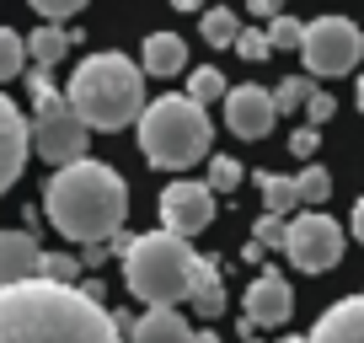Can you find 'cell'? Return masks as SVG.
Instances as JSON below:
<instances>
[{
    "instance_id": "cell-5",
    "label": "cell",
    "mask_w": 364,
    "mask_h": 343,
    "mask_svg": "<svg viewBox=\"0 0 364 343\" xmlns=\"http://www.w3.org/2000/svg\"><path fill=\"white\" fill-rule=\"evenodd\" d=\"M209 113L193 102L188 92H171V97H156V102L145 107V118H139V150H145L150 167L161 172H182L193 167V161L209 156Z\"/></svg>"
},
{
    "instance_id": "cell-18",
    "label": "cell",
    "mask_w": 364,
    "mask_h": 343,
    "mask_svg": "<svg viewBox=\"0 0 364 343\" xmlns=\"http://www.w3.org/2000/svg\"><path fill=\"white\" fill-rule=\"evenodd\" d=\"M70 43H75V38H70L65 27H48V22H43L33 38H27V54H33V65H38V70H54L59 59L70 54Z\"/></svg>"
},
{
    "instance_id": "cell-16",
    "label": "cell",
    "mask_w": 364,
    "mask_h": 343,
    "mask_svg": "<svg viewBox=\"0 0 364 343\" xmlns=\"http://www.w3.org/2000/svg\"><path fill=\"white\" fill-rule=\"evenodd\" d=\"M182 65H188V43L177 33H150L145 38V59H139L145 75H177Z\"/></svg>"
},
{
    "instance_id": "cell-7",
    "label": "cell",
    "mask_w": 364,
    "mask_h": 343,
    "mask_svg": "<svg viewBox=\"0 0 364 343\" xmlns=\"http://www.w3.org/2000/svg\"><path fill=\"white\" fill-rule=\"evenodd\" d=\"M306 70L311 75H348L364 54V33L348 22V16H316L306 22Z\"/></svg>"
},
{
    "instance_id": "cell-8",
    "label": "cell",
    "mask_w": 364,
    "mask_h": 343,
    "mask_svg": "<svg viewBox=\"0 0 364 343\" xmlns=\"http://www.w3.org/2000/svg\"><path fill=\"white\" fill-rule=\"evenodd\" d=\"M284 258L300 268V274H327V268L343 263V231L332 215H295L284 236Z\"/></svg>"
},
{
    "instance_id": "cell-33",
    "label": "cell",
    "mask_w": 364,
    "mask_h": 343,
    "mask_svg": "<svg viewBox=\"0 0 364 343\" xmlns=\"http://www.w3.org/2000/svg\"><path fill=\"white\" fill-rule=\"evenodd\" d=\"M332 113H338V102H332V97L327 92H316V97H311V107H306V118H311V129H316V124H327V118Z\"/></svg>"
},
{
    "instance_id": "cell-24",
    "label": "cell",
    "mask_w": 364,
    "mask_h": 343,
    "mask_svg": "<svg viewBox=\"0 0 364 343\" xmlns=\"http://www.w3.org/2000/svg\"><path fill=\"white\" fill-rule=\"evenodd\" d=\"M295 188H300V204H327V194H332V177L321 167H306V172H295Z\"/></svg>"
},
{
    "instance_id": "cell-28",
    "label": "cell",
    "mask_w": 364,
    "mask_h": 343,
    "mask_svg": "<svg viewBox=\"0 0 364 343\" xmlns=\"http://www.w3.org/2000/svg\"><path fill=\"white\" fill-rule=\"evenodd\" d=\"M236 54L247 59V65H262V59L273 54V43H268V33H257V27H247V33L236 38Z\"/></svg>"
},
{
    "instance_id": "cell-39",
    "label": "cell",
    "mask_w": 364,
    "mask_h": 343,
    "mask_svg": "<svg viewBox=\"0 0 364 343\" xmlns=\"http://www.w3.org/2000/svg\"><path fill=\"white\" fill-rule=\"evenodd\" d=\"M279 343H311V338H300V332H295V338H279Z\"/></svg>"
},
{
    "instance_id": "cell-31",
    "label": "cell",
    "mask_w": 364,
    "mask_h": 343,
    "mask_svg": "<svg viewBox=\"0 0 364 343\" xmlns=\"http://www.w3.org/2000/svg\"><path fill=\"white\" fill-rule=\"evenodd\" d=\"M316 150H321V129H295V134H289V156L311 161Z\"/></svg>"
},
{
    "instance_id": "cell-21",
    "label": "cell",
    "mask_w": 364,
    "mask_h": 343,
    "mask_svg": "<svg viewBox=\"0 0 364 343\" xmlns=\"http://www.w3.org/2000/svg\"><path fill=\"white\" fill-rule=\"evenodd\" d=\"M188 97H193L198 107H209V102H220V97H230V80L220 75L215 65H204V70H193V75H188Z\"/></svg>"
},
{
    "instance_id": "cell-6",
    "label": "cell",
    "mask_w": 364,
    "mask_h": 343,
    "mask_svg": "<svg viewBox=\"0 0 364 343\" xmlns=\"http://www.w3.org/2000/svg\"><path fill=\"white\" fill-rule=\"evenodd\" d=\"M86 139H91V129L80 124V113L65 102V92L33 107V150L43 161H54L59 172L75 167V161H86Z\"/></svg>"
},
{
    "instance_id": "cell-19",
    "label": "cell",
    "mask_w": 364,
    "mask_h": 343,
    "mask_svg": "<svg viewBox=\"0 0 364 343\" xmlns=\"http://www.w3.org/2000/svg\"><path fill=\"white\" fill-rule=\"evenodd\" d=\"M193 311H198V317H209V322L225 311V274H220L209 258H204V268H198V285H193Z\"/></svg>"
},
{
    "instance_id": "cell-30",
    "label": "cell",
    "mask_w": 364,
    "mask_h": 343,
    "mask_svg": "<svg viewBox=\"0 0 364 343\" xmlns=\"http://www.w3.org/2000/svg\"><path fill=\"white\" fill-rule=\"evenodd\" d=\"M33 6H38V16H43L48 27H59L65 16H75V11H80V0H33Z\"/></svg>"
},
{
    "instance_id": "cell-22",
    "label": "cell",
    "mask_w": 364,
    "mask_h": 343,
    "mask_svg": "<svg viewBox=\"0 0 364 343\" xmlns=\"http://www.w3.org/2000/svg\"><path fill=\"white\" fill-rule=\"evenodd\" d=\"M311 97H316V86H311V75H289L273 86V107L279 113H295V107H311Z\"/></svg>"
},
{
    "instance_id": "cell-13",
    "label": "cell",
    "mask_w": 364,
    "mask_h": 343,
    "mask_svg": "<svg viewBox=\"0 0 364 343\" xmlns=\"http://www.w3.org/2000/svg\"><path fill=\"white\" fill-rule=\"evenodd\" d=\"M273 118H279L273 92H262V86H230V97H225V124H230V134L262 139V134L273 129Z\"/></svg>"
},
{
    "instance_id": "cell-37",
    "label": "cell",
    "mask_w": 364,
    "mask_h": 343,
    "mask_svg": "<svg viewBox=\"0 0 364 343\" xmlns=\"http://www.w3.org/2000/svg\"><path fill=\"white\" fill-rule=\"evenodd\" d=\"M193 343H220V338H215V332L204 327V332H193Z\"/></svg>"
},
{
    "instance_id": "cell-32",
    "label": "cell",
    "mask_w": 364,
    "mask_h": 343,
    "mask_svg": "<svg viewBox=\"0 0 364 343\" xmlns=\"http://www.w3.org/2000/svg\"><path fill=\"white\" fill-rule=\"evenodd\" d=\"M27 92H33V107H38V102H48V97H59V86L48 80V70L33 65V75H27Z\"/></svg>"
},
{
    "instance_id": "cell-1",
    "label": "cell",
    "mask_w": 364,
    "mask_h": 343,
    "mask_svg": "<svg viewBox=\"0 0 364 343\" xmlns=\"http://www.w3.org/2000/svg\"><path fill=\"white\" fill-rule=\"evenodd\" d=\"M0 343H124V327L80 285L33 279L0 290Z\"/></svg>"
},
{
    "instance_id": "cell-2",
    "label": "cell",
    "mask_w": 364,
    "mask_h": 343,
    "mask_svg": "<svg viewBox=\"0 0 364 343\" xmlns=\"http://www.w3.org/2000/svg\"><path fill=\"white\" fill-rule=\"evenodd\" d=\"M43 215L59 236L80 241V247H113L124 236V220H129V188L107 161L86 156L75 167L54 172L43 188Z\"/></svg>"
},
{
    "instance_id": "cell-35",
    "label": "cell",
    "mask_w": 364,
    "mask_h": 343,
    "mask_svg": "<svg viewBox=\"0 0 364 343\" xmlns=\"http://www.w3.org/2000/svg\"><path fill=\"white\" fill-rule=\"evenodd\" d=\"M241 258H247V263H268V252H262L257 241H247V247H241Z\"/></svg>"
},
{
    "instance_id": "cell-14",
    "label": "cell",
    "mask_w": 364,
    "mask_h": 343,
    "mask_svg": "<svg viewBox=\"0 0 364 343\" xmlns=\"http://www.w3.org/2000/svg\"><path fill=\"white\" fill-rule=\"evenodd\" d=\"M306 338L311 343H364V290L348 295V300H338V306H327Z\"/></svg>"
},
{
    "instance_id": "cell-25",
    "label": "cell",
    "mask_w": 364,
    "mask_h": 343,
    "mask_svg": "<svg viewBox=\"0 0 364 343\" xmlns=\"http://www.w3.org/2000/svg\"><path fill=\"white\" fill-rule=\"evenodd\" d=\"M241 172L247 167H241L236 156H209V177L204 183L215 188V194H230V188H241Z\"/></svg>"
},
{
    "instance_id": "cell-36",
    "label": "cell",
    "mask_w": 364,
    "mask_h": 343,
    "mask_svg": "<svg viewBox=\"0 0 364 343\" xmlns=\"http://www.w3.org/2000/svg\"><path fill=\"white\" fill-rule=\"evenodd\" d=\"M353 236L364 241V199H359V204H353Z\"/></svg>"
},
{
    "instance_id": "cell-17",
    "label": "cell",
    "mask_w": 364,
    "mask_h": 343,
    "mask_svg": "<svg viewBox=\"0 0 364 343\" xmlns=\"http://www.w3.org/2000/svg\"><path fill=\"white\" fill-rule=\"evenodd\" d=\"M257 188H262V215H279V220H284L289 209L300 204L295 177H284V172H262V177H257Z\"/></svg>"
},
{
    "instance_id": "cell-11",
    "label": "cell",
    "mask_w": 364,
    "mask_h": 343,
    "mask_svg": "<svg viewBox=\"0 0 364 343\" xmlns=\"http://www.w3.org/2000/svg\"><path fill=\"white\" fill-rule=\"evenodd\" d=\"M43 263H48V252L38 247L33 231H0V290L43 279Z\"/></svg>"
},
{
    "instance_id": "cell-15",
    "label": "cell",
    "mask_w": 364,
    "mask_h": 343,
    "mask_svg": "<svg viewBox=\"0 0 364 343\" xmlns=\"http://www.w3.org/2000/svg\"><path fill=\"white\" fill-rule=\"evenodd\" d=\"M193 332L198 327H188L182 311L156 306V311H145V317L134 322V338H129V343H193Z\"/></svg>"
},
{
    "instance_id": "cell-38",
    "label": "cell",
    "mask_w": 364,
    "mask_h": 343,
    "mask_svg": "<svg viewBox=\"0 0 364 343\" xmlns=\"http://www.w3.org/2000/svg\"><path fill=\"white\" fill-rule=\"evenodd\" d=\"M353 97H359V113H364V75H359V86H353Z\"/></svg>"
},
{
    "instance_id": "cell-40",
    "label": "cell",
    "mask_w": 364,
    "mask_h": 343,
    "mask_svg": "<svg viewBox=\"0 0 364 343\" xmlns=\"http://www.w3.org/2000/svg\"><path fill=\"white\" fill-rule=\"evenodd\" d=\"M241 343H257V338H241Z\"/></svg>"
},
{
    "instance_id": "cell-26",
    "label": "cell",
    "mask_w": 364,
    "mask_h": 343,
    "mask_svg": "<svg viewBox=\"0 0 364 343\" xmlns=\"http://www.w3.org/2000/svg\"><path fill=\"white\" fill-rule=\"evenodd\" d=\"M284 236H289V220H279V215H262L257 231H252V241L262 252H284Z\"/></svg>"
},
{
    "instance_id": "cell-12",
    "label": "cell",
    "mask_w": 364,
    "mask_h": 343,
    "mask_svg": "<svg viewBox=\"0 0 364 343\" xmlns=\"http://www.w3.org/2000/svg\"><path fill=\"white\" fill-rule=\"evenodd\" d=\"M27 150H33V124L22 118V107H16L11 97L0 92V194L22 177Z\"/></svg>"
},
{
    "instance_id": "cell-3",
    "label": "cell",
    "mask_w": 364,
    "mask_h": 343,
    "mask_svg": "<svg viewBox=\"0 0 364 343\" xmlns=\"http://www.w3.org/2000/svg\"><path fill=\"white\" fill-rule=\"evenodd\" d=\"M65 102L86 129H124L145 118V70L124 54H91L65 80Z\"/></svg>"
},
{
    "instance_id": "cell-29",
    "label": "cell",
    "mask_w": 364,
    "mask_h": 343,
    "mask_svg": "<svg viewBox=\"0 0 364 343\" xmlns=\"http://www.w3.org/2000/svg\"><path fill=\"white\" fill-rule=\"evenodd\" d=\"M75 274H80V258H65V252H48L43 279H54V285H75Z\"/></svg>"
},
{
    "instance_id": "cell-4",
    "label": "cell",
    "mask_w": 364,
    "mask_h": 343,
    "mask_svg": "<svg viewBox=\"0 0 364 343\" xmlns=\"http://www.w3.org/2000/svg\"><path fill=\"white\" fill-rule=\"evenodd\" d=\"M198 268H204V258L182 236H171V231H145V236H134V247L124 252V285H129V295L145 300L150 311L156 306L177 311V300H193Z\"/></svg>"
},
{
    "instance_id": "cell-34",
    "label": "cell",
    "mask_w": 364,
    "mask_h": 343,
    "mask_svg": "<svg viewBox=\"0 0 364 343\" xmlns=\"http://www.w3.org/2000/svg\"><path fill=\"white\" fill-rule=\"evenodd\" d=\"M252 16H268V22H279V16H284V11H279L273 0H252Z\"/></svg>"
},
{
    "instance_id": "cell-9",
    "label": "cell",
    "mask_w": 364,
    "mask_h": 343,
    "mask_svg": "<svg viewBox=\"0 0 364 343\" xmlns=\"http://www.w3.org/2000/svg\"><path fill=\"white\" fill-rule=\"evenodd\" d=\"M209 220H215V188L209 183H171L161 194V231L188 241L198 231H209Z\"/></svg>"
},
{
    "instance_id": "cell-27",
    "label": "cell",
    "mask_w": 364,
    "mask_h": 343,
    "mask_svg": "<svg viewBox=\"0 0 364 343\" xmlns=\"http://www.w3.org/2000/svg\"><path fill=\"white\" fill-rule=\"evenodd\" d=\"M268 43H273V48H306V22H295V16L268 22Z\"/></svg>"
},
{
    "instance_id": "cell-10",
    "label": "cell",
    "mask_w": 364,
    "mask_h": 343,
    "mask_svg": "<svg viewBox=\"0 0 364 343\" xmlns=\"http://www.w3.org/2000/svg\"><path fill=\"white\" fill-rule=\"evenodd\" d=\"M289 311H295L289 279L279 274V268H262V274L247 285V311H241V322H252V332L257 327H284Z\"/></svg>"
},
{
    "instance_id": "cell-23",
    "label": "cell",
    "mask_w": 364,
    "mask_h": 343,
    "mask_svg": "<svg viewBox=\"0 0 364 343\" xmlns=\"http://www.w3.org/2000/svg\"><path fill=\"white\" fill-rule=\"evenodd\" d=\"M22 59H27V38L16 27H0V80L22 75Z\"/></svg>"
},
{
    "instance_id": "cell-20",
    "label": "cell",
    "mask_w": 364,
    "mask_h": 343,
    "mask_svg": "<svg viewBox=\"0 0 364 343\" xmlns=\"http://www.w3.org/2000/svg\"><path fill=\"white\" fill-rule=\"evenodd\" d=\"M198 33H204L209 48H236V38L247 33V27H241L230 11H204V16H198Z\"/></svg>"
}]
</instances>
